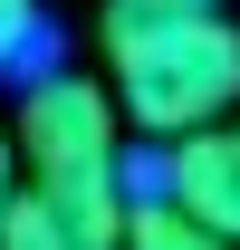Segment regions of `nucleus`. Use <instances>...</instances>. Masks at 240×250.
<instances>
[{"mask_svg":"<svg viewBox=\"0 0 240 250\" xmlns=\"http://www.w3.org/2000/svg\"><path fill=\"white\" fill-rule=\"evenodd\" d=\"M106 67H116L125 125H144L154 145H173V135H192V125L240 106V29L221 10L106 0Z\"/></svg>","mask_w":240,"mask_h":250,"instance_id":"nucleus-1","label":"nucleus"},{"mask_svg":"<svg viewBox=\"0 0 240 250\" xmlns=\"http://www.w3.org/2000/svg\"><path fill=\"white\" fill-rule=\"evenodd\" d=\"M20 173L39 192H58L67 241L77 250H116L125 241V116L96 77H67V67H29L20 87Z\"/></svg>","mask_w":240,"mask_h":250,"instance_id":"nucleus-2","label":"nucleus"},{"mask_svg":"<svg viewBox=\"0 0 240 250\" xmlns=\"http://www.w3.org/2000/svg\"><path fill=\"white\" fill-rule=\"evenodd\" d=\"M163 192L202 221L211 241H240V125L211 116L192 135H173L163 145Z\"/></svg>","mask_w":240,"mask_h":250,"instance_id":"nucleus-3","label":"nucleus"},{"mask_svg":"<svg viewBox=\"0 0 240 250\" xmlns=\"http://www.w3.org/2000/svg\"><path fill=\"white\" fill-rule=\"evenodd\" d=\"M125 241L135 250H192V241H211V231L182 212L173 192H125Z\"/></svg>","mask_w":240,"mask_h":250,"instance_id":"nucleus-4","label":"nucleus"},{"mask_svg":"<svg viewBox=\"0 0 240 250\" xmlns=\"http://www.w3.org/2000/svg\"><path fill=\"white\" fill-rule=\"evenodd\" d=\"M0 241H10V250H77V241H67L58 192H39V183H20L10 202H0Z\"/></svg>","mask_w":240,"mask_h":250,"instance_id":"nucleus-5","label":"nucleus"},{"mask_svg":"<svg viewBox=\"0 0 240 250\" xmlns=\"http://www.w3.org/2000/svg\"><path fill=\"white\" fill-rule=\"evenodd\" d=\"M39 0H0V77H10V67H39Z\"/></svg>","mask_w":240,"mask_h":250,"instance_id":"nucleus-6","label":"nucleus"},{"mask_svg":"<svg viewBox=\"0 0 240 250\" xmlns=\"http://www.w3.org/2000/svg\"><path fill=\"white\" fill-rule=\"evenodd\" d=\"M20 192V135H10V116H0V202Z\"/></svg>","mask_w":240,"mask_h":250,"instance_id":"nucleus-7","label":"nucleus"},{"mask_svg":"<svg viewBox=\"0 0 240 250\" xmlns=\"http://www.w3.org/2000/svg\"><path fill=\"white\" fill-rule=\"evenodd\" d=\"M144 10H221V0H144Z\"/></svg>","mask_w":240,"mask_h":250,"instance_id":"nucleus-8","label":"nucleus"}]
</instances>
